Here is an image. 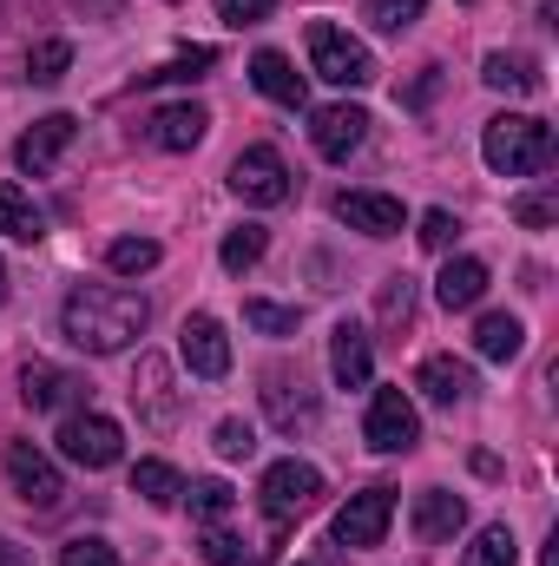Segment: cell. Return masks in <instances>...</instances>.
<instances>
[{
  "instance_id": "cell-10",
  "label": "cell",
  "mask_w": 559,
  "mask_h": 566,
  "mask_svg": "<svg viewBox=\"0 0 559 566\" xmlns=\"http://www.w3.org/2000/svg\"><path fill=\"white\" fill-rule=\"evenodd\" d=\"M7 481H13V494L27 501V507H60V494H66V481H60V468L33 448V441H7Z\"/></svg>"
},
{
  "instance_id": "cell-23",
  "label": "cell",
  "mask_w": 559,
  "mask_h": 566,
  "mask_svg": "<svg viewBox=\"0 0 559 566\" xmlns=\"http://www.w3.org/2000/svg\"><path fill=\"white\" fill-rule=\"evenodd\" d=\"M0 238H13V244H40L46 238V211L13 178H0Z\"/></svg>"
},
{
  "instance_id": "cell-38",
  "label": "cell",
  "mask_w": 559,
  "mask_h": 566,
  "mask_svg": "<svg viewBox=\"0 0 559 566\" xmlns=\"http://www.w3.org/2000/svg\"><path fill=\"white\" fill-rule=\"evenodd\" d=\"M218 454H224V461H251V454H257V428L238 422V416L218 422Z\"/></svg>"
},
{
  "instance_id": "cell-22",
  "label": "cell",
  "mask_w": 559,
  "mask_h": 566,
  "mask_svg": "<svg viewBox=\"0 0 559 566\" xmlns=\"http://www.w3.org/2000/svg\"><path fill=\"white\" fill-rule=\"evenodd\" d=\"M434 296H441V310H474L487 296V264L481 258H447L441 277H434Z\"/></svg>"
},
{
  "instance_id": "cell-35",
  "label": "cell",
  "mask_w": 559,
  "mask_h": 566,
  "mask_svg": "<svg viewBox=\"0 0 559 566\" xmlns=\"http://www.w3.org/2000/svg\"><path fill=\"white\" fill-rule=\"evenodd\" d=\"M514 560H520L514 527H481V541L467 547V560H461V566H514Z\"/></svg>"
},
{
  "instance_id": "cell-7",
  "label": "cell",
  "mask_w": 559,
  "mask_h": 566,
  "mask_svg": "<svg viewBox=\"0 0 559 566\" xmlns=\"http://www.w3.org/2000/svg\"><path fill=\"white\" fill-rule=\"evenodd\" d=\"M231 191H238L244 205H283V198H289V165H283L277 145H251V151H238V165H231Z\"/></svg>"
},
{
  "instance_id": "cell-20",
  "label": "cell",
  "mask_w": 559,
  "mask_h": 566,
  "mask_svg": "<svg viewBox=\"0 0 559 566\" xmlns=\"http://www.w3.org/2000/svg\"><path fill=\"white\" fill-rule=\"evenodd\" d=\"M467 527V501L447 494V488H428L415 494V541H454Z\"/></svg>"
},
{
  "instance_id": "cell-14",
  "label": "cell",
  "mask_w": 559,
  "mask_h": 566,
  "mask_svg": "<svg viewBox=\"0 0 559 566\" xmlns=\"http://www.w3.org/2000/svg\"><path fill=\"white\" fill-rule=\"evenodd\" d=\"M336 218H342L349 231H362V238H395V231L409 224L402 198H389V191H342V198H336Z\"/></svg>"
},
{
  "instance_id": "cell-45",
  "label": "cell",
  "mask_w": 559,
  "mask_h": 566,
  "mask_svg": "<svg viewBox=\"0 0 559 566\" xmlns=\"http://www.w3.org/2000/svg\"><path fill=\"white\" fill-rule=\"evenodd\" d=\"M0 303H7V264H0Z\"/></svg>"
},
{
  "instance_id": "cell-16",
  "label": "cell",
  "mask_w": 559,
  "mask_h": 566,
  "mask_svg": "<svg viewBox=\"0 0 559 566\" xmlns=\"http://www.w3.org/2000/svg\"><path fill=\"white\" fill-rule=\"evenodd\" d=\"M20 396H27V409H80L86 402V376L53 369V363H27L20 369Z\"/></svg>"
},
{
  "instance_id": "cell-33",
  "label": "cell",
  "mask_w": 559,
  "mask_h": 566,
  "mask_svg": "<svg viewBox=\"0 0 559 566\" xmlns=\"http://www.w3.org/2000/svg\"><path fill=\"white\" fill-rule=\"evenodd\" d=\"M376 316H382V329H409V316H415V277H389L382 283Z\"/></svg>"
},
{
  "instance_id": "cell-27",
  "label": "cell",
  "mask_w": 559,
  "mask_h": 566,
  "mask_svg": "<svg viewBox=\"0 0 559 566\" xmlns=\"http://www.w3.org/2000/svg\"><path fill=\"white\" fill-rule=\"evenodd\" d=\"M178 501H191V521H204V527H218L231 507H238V494H231V481H191Z\"/></svg>"
},
{
  "instance_id": "cell-41",
  "label": "cell",
  "mask_w": 559,
  "mask_h": 566,
  "mask_svg": "<svg viewBox=\"0 0 559 566\" xmlns=\"http://www.w3.org/2000/svg\"><path fill=\"white\" fill-rule=\"evenodd\" d=\"M271 7H277V0H218V20H224V27H257Z\"/></svg>"
},
{
  "instance_id": "cell-4",
  "label": "cell",
  "mask_w": 559,
  "mask_h": 566,
  "mask_svg": "<svg viewBox=\"0 0 559 566\" xmlns=\"http://www.w3.org/2000/svg\"><path fill=\"white\" fill-rule=\"evenodd\" d=\"M264 514H271V527H289L296 514H309L316 501H323V474L309 468V461H277V468H264Z\"/></svg>"
},
{
  "instance_id": "cell-25",
  "label": "cell",
  "mask_w": 559,
  "mask_h": 566,
  "mask_svg": "<svg viewBox=\"0 0 559 566\" xmlns=\"http://www.w3.org/2000/svg\"><path fill=\"white\" fill-rule=\"evenodd\" d=\"M474 349H481L487 363H514V356L527 349V329H520V316H507V310L481 316V329H474Z\"/></svg>"
},
{
  "instance_id": "cell-34",
  "label": "cell",
  "mask_w": 559,
  "mask_h": 566,
  "mask_svg": "<svg viewBox=\"0 0 559 566\" xmlns=\"http://www.w3.org/2000/svg\"><path fill=\"white\" fill-rule=\"evenodd\" d=\"M218 66V46H191V53H178V60H165L158 73H139V86H158V80H204Z\"/></svg>"
},
{
  "instance_id": "cell-24",
  "label": "cell",
  "mask_w": 559,
  "mask_h": 566,
  "mask_svg": "<svg viewBox=\"0 0 559 566\" xmlns=\"http://www.w3.org/2000/svg\"><path fill=\"white\" fill-rule=\"evenodd\" d=\"M481 80H487L494 93H540V86H547V80H540V60H534V53H487Z\"/></svg>"
},
{
  "instance_id": "cell-6",
  "label": "cell",
  "mask_w": 559,
  "mask_h": 566,
  "mask_svg": "<svg viewBox=\"0 0 559 566\" xmlns=\"http://www.w3.org/2000/svg\"><path fill=\"white\" fill-rule=\"evenodd\" d=\"M362 441H369L376 454H409V448H415L421 416H415V402H409V389H376L369 422H362Z\"/></svg>"
},
{
  "instance_id": "cell-28",
  "label": "cell",
  "mask_w": 559,
  "mask_h": 566,
  "mask_svg": "<svg viewBox=\"0 0 559 566\" xmlns=\"http://www.w3.org/2000/svg\"><path fill=\"white\" fill-rule=\"evenodd\" d=\"M264 251H271V231L264 224H238L218 258H224V271H251V264H264Z\"/></svg>"
},
{
  "instance_id": "cell-11",
  "label": "cell",
  "mask_w": 559,
  "mask_h": 566,
  "mask_svg": "<svg viewBox=\"0 0 559 566\" xmlns=\"http://www.w3.org/2000/svg\"><path fill=\"white\" fill-rule=\"evenodd\" d=\"M264 409H271V422H277L283 434H309V428L323 422L316 389H309L303 376H289V369H271V376H264Z\"/></svg>"
},
{
  "instance_id": "cell-13",
  "label": "cell",
  "mask_w": 559,
  "mask_h": 566,
  "mask_svg": "<svg viewBox=\"0 0 559 566\" xmlns=\"http://www.w3.org/2000/svg\"><path fill=\"white\" fill-rule=\"evenodd\" d=\"M133 402H139L145 428H178L184 402L171 389V363L165 356H139V376H133Z\"/></svg>"
},
{
  "instance_id": "cell-42",
  "label": "cell",
  "mask_w": 559,
  "mask_h": 566,
  "mask_svg": "<svg viewBox=\"0 0 559 566\" xmlns=\"http://www.w3.org/2000/svg\"><path fill=\"white\" fill-rule=\"evenodd\" d=\"M434 93H441V66H428V73H421L415 86H409V106H428Z\"/></svg>"
},
{
  "instance_id": "cell-2",
  "label": "cell",
  "mask_w": 559,
  "mask_h": 566,
  "mask_svg": "<svg viewBox=\"0 0 559 566\" xmlns=\"http://www.w3.org/2000/svg\"><path fill=\"white\" fill-rule=\"evenodd\" d=\"M481 158H487L500 178L547 171V165H553V126L534 119V113H500V119H487V133H481Z\"/></svg>"
},
{
  "instance_id": "cell-19",
  "label": "cell",
  "mask_w": 559,
  "mask_h": 566,
  "mask_svg": "<svg viewBox=\"0 0 559 566\" xmlns=\"http://www.w3.org/2000/svg\"><path fill=\"white\" fill-rule=\"evenodd\" d=\"M415 389L428 402H441V409H454V402H467L474 396V369L461 363V356H428L415 369Z\"/></svg>"
},
{
  "instance_id": "cell-21",
  "label": "cell",
  "mask_w": 559,
  "mask_h": 566,
  "mask_svg": "<svg viewBox=\"0 0 559 566\" xmlns=\"http://www.w3.org/2000/svg\"><path fill=\"white\" fill-rule=\"evenodd\" d=\"M251 86L264 93V99H277V106H303L309 99V86H303V73L283 60L277 46H264L257 60H251Z\"/></svg>"
},
{
  "instance_id": "cell-46",
  "label": "cell",
  "mask_w": 559,
  "mask_h": 566,
  "mask_svg": "<svg viewBox=\"0 0 559 566\" xmlns=\"http://www.w3.org/2000/svg\"><path fill=\"white\" fill-rule=\"evenodd\" d=\"M296 566H316V560H296Z\"/></svg>"
},
{
  "instance_id": "cell-3",
  "label": "cell",
  "mask_w": 559,
  "mask_h": 566,
  "mask_svg": "<svg viewBox=\"0 0 559 566\" xmlns=\"http://www.w3.org/2000/svg\"><path fill=\"white\" fill-rule=\"evenodd\" d=\"M309 66H316V80H329V86H369V80H376L369 46L349 40V33L329 27V20H309Z\"/></svg>"
},
{
  "instance_id": "cell-40",
  "label": "cell",
  "mask_w": 559,
  "mask_h": 566,
  "mask_svg": "<svg viewBox=\"0 0 559 566\" xmlns=\"http://www.w3.org/2000/svg\"><path fill=\"white\" fill-rule=\"evenodd\" d=\"M454 231H461V224H454V211H421V244H428V251H447V244H454Z\"/></svg>"
},
{
  "instance_id": "cell-30",
  "label": "cell",
  "mask_w": 559,
  "mask_h": 566,
  "mask_svg": "<svg viewBox=\"0 0 559 566\" xmlns=\"http://www.w3.org/2000/svg\"><path fill=\"white\" fill-rule=\"evenodd\" d=\"M198 554H204V566H264V547H251V541H238L224 527H211Z\"/></svg>"
},
{
  "instance_id": "cell-37",
  "label": "cell",
  "mask_w": 559,
  "mask_h": 566,
  "mask_svg": "<svg viewBox=\"0 0 559 566\" xmlns=\"http://www.w3.org/2000/svg\"><path fill=\"white\" fill-rule=\"evenodd\" d=\"M60 566H126V560H119L99 534H80V541H66V547H60Z\"/></svg>"
},
{
  "instance_id": "cell-17",
  "label": "cell",
  "mask_w": 559,
  "mask_h": 566,
  "mask_svg": "<svg viewBox=\"0 0 559 566\" xmlns=\"http://www.w3.org/2000/svg\"><path fill=\"white\" fill-rule=\"evenodd\" d=\"M309 139H316V151H323L329 165H342L356 145L369 139V113H362V106H323L316 126H309Z\"/></svg>"
},
{
  "instance_id": "cell-39",
  "label": "cell",
  "mask_w": 559,
  "mask_h": 566,
  "mask_svg": "<svg viewBox=\"0 0 559 566\" xmlns=\"http://www.w3.org/2000/svg\"><path fill=\"white\" fill-rule=\"evenodd\" d=\"M514 218H520L527 231H540V224H553L559 218V198L553 191H527V198H514Z\"/></svg>"
},
{
  "instance_id": "cell-31",
  "label": "cell",
  "mask_w": 559,
  "mask_h": 566,
  "mask_svg": "<svg viewBox=\"0 0 559 566\" xmlns=\"http://www.w3.org/2000/svg\"><path fill=\"white\" fill-rule=\"evenodd\" d=\"M66 66H73V40H40V46L27 53V80H33V86L66 80Z\"/></svg>"
},
{
  "instance_id": "cell-1",
  "label": "cell",
  "mask_w": 559,
  "mask_h": 566,
  "mask_svg": "<svg viewBox=\"0 0 559 566\" xmlns=\"http://www.w3.org/2000/svg\"><path fill=\"white\" fill-rule=\"evenodd\" d=\"M145 323H151V303H145L139 290H126V283H80V290L66 296V310H60L66 343L86 349V356H119V349H133L145 336Z\"/></svg>"
},
{
  "instance_id": "cell-5",
  "label": "cell",
  "mask_w": 559,
  "mask_h": 566,
  "mask_svg": "<svg viewBox=\"0 0 559 566\" xmlns=\"http://www.w3.org/2000/svg\"><path fill=\"white\" fill-rule=\"evenodd\" d=\"M389 521H395V488H362V494H349V501L336 507V527H329V534H336L342 547L369 554V547H382Z\"/></svg>"
},
{
  "instance_id": "cell-15",
  "label": "cell",
  "mask_w": 559,
  "mask_h": 566,
  "mask_svg": "<svg viewBox=\"0 0 559 566\" xmlns=\"http://www.w3.org/2000/svg\"><path fill=\"white\" fill-rule=\"evenodd\" d=\"M329 376H336V389H369L376 349H369L362 323H336V336H329Z\"/></svg>"
},
{
  "instance_id": "cell-12",
  "label": "cell",
  "mask_w": 559,
  "mask_h": 566,
  "mask_svg": "<svg viewBox=\"0 0 559 566\" xmlns=\"http://www.w3.org/2000/svg\"><path fill=\"white\" fill-rule=\"evenodd\" d=\"M73 133H80L73 113H46V119H33V126L20 133V145H13V165H20L27 178H46V171L60 165V151L73 145Z\"/></svg>"
},
{
  "instance_id": "cell-9",
  "label": "cell",
  "mask_w": 559,
  "mask_h": 566,
  "mask_svg": "<svg viewBox=\"0 0 559 566\" xmlns=\"http://www.w3.org/2000/svg\"><path fill=\"white\" fill-rule=\"evenodd\" d=\"M178 356H184V369H191L198 382H224V376H231V336H224V323H218V316H184Z\"/></svg>"
},
{
  "instance_id": "cell-26",
  "label": "cell",
  "mask_w": 559,
  "mask_h": 566,
  "mask_svg": "<svg viewBox=\"0 0 559 566\" xmlns=\"http://www.w3.org/2000/svg\"><path fill=\"white\" fill-rule=\"evenodd\" d=\"M133 494H145L151 507H178L184 481H178V468H171V461H139V468H133Z\"/></svg>"
},
{
  "instance_id": "cell-29",
  "label": "cell",
  "mask_w": 559,
  "mask_h": 566,
  "mask_svg": "<svg viewBox=\"0 0 559 566\" xmlns=\"http://www.w3.org/2000/svg\"><path fill=\"white\" fill-rule=\"evenodd\" d=\"M158 258H165V251H158L151 238H113V244H106V264H113L119 277H145V271H158Z\"/></svg>"
},
{
  "instance_id": "cell-8",
  "label": "cell",
  "mask_w": 559,
  "mask_h": 566,
  "mask_svg": "<svg viewBox=\"0 0 559 566\" xmlns=\"http://www.w3.org/2000/svg\"><path fill=\"white\" fill-rule=\"evenodd\" d=\"M60 454L73 468H113L126 454V434H119V422H106V416H66L60 422Z\"/></svg>"
},
{
  "instance_id": "cell-44",
  "label": "cell",
  "mask_w": 559,
  "mask_h": 566,
  "mask_svg": "<svg viewBox=\"0 0 559 566\" xmlns=\"http://www.w3.org/2000/svg\"><path fill=\"white\" fill-rule=\"evenodd\" d=\"M540 566H559V541H547V560H540Z\"/></svg>"
},
{
  "instance_id": "cell-43",
  "label": "cell",
  "mask_w": 559,
  "mask_h": 566,
  "mask_svg": "<svg viewBox=\"0 0 559 566\" xmlns=\"http://www.w3.org/2000/svg\"><path fill=\"white\" fill-rule=\"evenodd\" d=\"M0 566H27V547H20V541H7V534H0Z\"/></svg>"
},
{
  "instance_id": "cell-18",
  "label": "cell",
  "mask_w": 559,
  "mask_h": 566,
  "mask_svg": "<svg viewBox=\"0 0 559 566\" xmlns=\"http://www.w3.org/2000/svg\"><path fill=\"white\" fill-rule=\"evenodd\" d=\"M204 133H211V113H204L198 99L158 106V113H151V126H145V139L165 145V151H191V145H204Z\"/></svg>"
},
{
  "instance_id": "cell-32",
  "label": "cell",
  "mask_w": 559,
  "mask_h": 566,
  "mask_svg": "<svg viewBox=\"0 0 559 566\" xmlns=\"http://www.w3.org/2000/svg\"><path fill=\"white\" fill-rule=\"evenodd\" d=\"M421 7H428V0H362V20H369L376 33H409L421 20Z\"/></svg>"
},
{
  "instance_id": "cell-36",
  "label": "cell",
  "mask_w": 559,
  "mask_h": 566,
  "mask_svg": "<svg viewBox=\"0 0 559 566\" xmlns=\"http://www.w3.org/2000/svg\"><path fill=\"white\" fill-rule=\"evenodd\" d=\"M244 323H251L257 336H296V310L264 303V296H251V303H244Z\"/></svg>"
},
{
  "instance_id": "cell-47",
  "label": "cell",
  "mask_w": 559,
  "mask_h": 566,
  "mask_svg": "<svg viewBox=\"0 0 559 566\" xmlns=\"http://www.w3.org/2000/svg\"><path fill=\"white\" fill-rule=\"evenodd\" d=\"M106 7H113V0H106Z\"/></svg>"
}]
</instances>
